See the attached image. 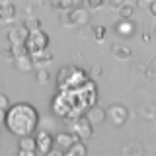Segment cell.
<instances>
[{
  "instance_id": "1",
  "label": "cell",
  "mask_w": 156,
  "mask_h": 156,
  "mask_svg": "<svg viewBox=\"0 0 156 156\" xmlns=\"http://www.w3.org/2000/svg\"><path fill=\"white\" fill-rule=\"evenodd\" d=\"M98 101V86L94 80H88L86 84H82L76 90H65L51 100V109L53 113L62 117L66 121H74L78 117H82L90 109L92 105H96Z\"/></svg>"
},
{
  "instance_id": "2",
  "label": "cell",
  "mask_w": 156,
  "mask_h": 156,
  "mask_svg": "<svg viewBox=\"0 0 156 156\" xmlns=\"http://www.w3.org/2000/svg\"><path fill=\"white\" fill-rule=\"evenodd\" d=\"M6 129L16 136H27L33 135V131L39 125V113L31 104L20 101L14 104L6 109V121H4Z\"/></svg>"
},
{
  "instance_id": "3",
  "label": "cell",
  "mask_w": 156,
  "mask_h": 156,
  "mask_svg": "<svg viewBox=\"0 0 156 156\" xmlns=\"http://www.w3.org/2000/svg\"><path fill=\"white\" fill-rule=\"evenodd\" d=\"M88 80H90V78H88V74L82 68H78L74 65H66V66H62L57 74V88L61 92L76 90V88H80L82 84H86Z\"/></svg>"
},
{
  "instance_id": "4",
  "label": "cell",
  "mask_w": 156,
  "mask_h": 156,
  "mask_svg": "<svg viewBox=\"0 0 156 156\" xmlns=\"http://www.w3.org/2000/svg\"><path fill=\"white\" fill-rule=\"evenodd\" d=\"M23 47H26V51L29 55L37 53V51H43V49H49V35L43 29H33V31L27 33Z\"/></svg>"
},
{
  "instance_id": "5",
  "label": "cell",
  "mask_w": 156,
  "mask_h": 156,
  "mask_svg": "<svg viewBox=\"0 0 156 156\" xmlns=\"http://www.w3.org/2000/svg\"><path fill=\"white\" fill-rule=\"evenodd\" d=\"M70 133L76 136L78 140H88L92 135H94V125L88 121V117L86 115H82V117H78V119H74V121H70Z\"/></svg>"
},
{
  "instance_id": "6",
  "label": "cell",
  "mask_w": 156,
  "mask_h": 156,
  "mask_svg": "<svg viewBox=\"0 0 156 156\" xmlns=\"http://www.w3.org/2000/svg\"><path fill=\"white\" fill-rule=\"evenodd\" d=\"M127 117H129V109H127L125 105H121V104H113V105L107 107V119H109L115 127L125 125Z\"/></svg>"
},
{
  "instance_id": "7",
  "label": "cell",
  "mask_w": 156,
  "mask_h": 156,
  "mask_svg": "<svg viewBox=\"0 0 156 156\" xmlns=\"http://www.w3.org/2000/svg\"><path fill=\"white\" fill-rule=\"evenodd\" d=\"M27 33H29V29L26 27V26H23V23H22V26H18V27H14V29H10V31H8V43H10V45H23V43H26V37H27Z\"/></svg>"
},
{
  "instance_id": "8",
  "label": "cell",
  "mask_w": 156,
  "mask_h": 156,
  "mask_svg": "<svg viewBox=\"0 0 156 156\" xmlns=\"http://www.w3.org/2000/svg\"><path fill=\"white\" fill-rule=\"evenodd\" d=\"M35 143H37V150L41 154H47L49 150L55 146V136L49 135L47 131H39L37 136H35Z\"/></svg>"
},
{
  "instance_id": "9",
  "label": "cell",
  "mask_w": 156,
  "mask_h": 156,
  "mask_svg": "<svg viewBox=\"0 0 156 156\" xmlns=\"http://www.w3.org/2000/svg\"><path fill=\"white\" fill-rule=\"evenodd\" d=\"M76 136L72 133H57L55 135V144L58 150H62V152H66V150H70V146L76 143Z\"/></svg>"
},
{
  "instance_id": "10",
  "label": "cell",
  "mask_w": 156,
  "mask_h": 156,
  "mask_svg": "<svg viewBox=\"0 0 156 156\" xmlns=\"http://www.w3.org/2000/svg\"><path fill=\"white\" fill-rule=\"evenodd\" d=\"M84 115L88 117V121H90L92 125H100V123H104L107 119V111L101 109V107H98V105H92Z\"/></svg>"
},
{
  "instance_id": "11",
  "label": "cell",
  "mask_w": 156,
  "mask_h": 156,
  "mask_svg": "<svg viewBox=\"0 0 156 156\" xmlns=\"http://www.w3.org/2000/svg\"><path fill=\"white\" fill-rule=\"evenodd\" d=\"M31 61H33V66H43L47 62H51L53 61V53H51V49H43V51H37V53H31Z\"/></svg>"
},
{
  "instance_id": "12",
  "label": "cell",
  "mask_w": 156,
  "mask_h": 156,
  "mask_svg": "<svg viewBox=\"0 0 156 156\" xmlns=\"http://www.w3.org/2000/svg\"><path fill=\"white\" fill-rule=\"evenodd\" d=\"M16 66L22 72H29V70H31V68H33V61H31V57H29V53H23V55L16 57Z\"/></svg>"
},
{
  "instance_id": "13",
  "label": "cell",
  "mask_w": 156,
  "mask_h": 156,
  "mask_svg": "<svg viewBox=\"0 0 156 156\" xmlns=\"http://www.w3.org/2000/svg\"><path fill=\"white\" fill-rule=\"evenodd\" d=\"M111 55L115 58H119V61H125V58L131 57V49L121 45V43H113V45H111Z\"/></svg>"
},
{
  "instance_id": "14",
  "label": "cell",
  "mask_w": 156,
  "mask_h": 156,
  "mask_svg": "<svg viewBox=\"0 0 156 156\" xmlns=\"http://www.w3.org/2000/svg\"><path fill=\"white\" fill-rule=\"evenodd\" d=\"M115 29H117L119 35L129 37V35H133V31H135V23L131 22V20H121V22L115 26Z\"/></svg>"
},
{
  "instance_id": "15",
  "label": "cell",
  "mask_w": 156,
  "mask_h": 156,
  "mask_svg": "<svg viewBox=\"0 0 156 156\" xmlns=\"http://www.w3.org/2000/svg\"><path fill=\"white\" fill-rule=\"evenodd\" d=\"M18 148H22V150H37L35 136H31V135H27V136H20Z\"/></svg>"
},
{
  "instance_id": "16",
  "label": "cell",
  "mask_w": 156,
  "mask_h": 156,
  "mask_svg": "<svg viewBox=\"0 0 156 156\" xmlns=\"http://www.w3.org/2000/svg\"><path fill=\"white\" fill-rule=\"evenodd\" d=\"M70 14H72V20H74V26H82V23L88 22V12L82 8H72Z\"/></svg>"
},
{
  "instance_id": "17",
  "label": "cell",
  "mask_w": 156,
  "mask_h": 156,
  "mask_svg": "<svg viewBox=\"0 0 156 156\" xmlns=\"http://www.w3.org/2000/svg\"><path fill=\"white\" fill-rule=\"evenodd\" d=\"M123 154L125 156H143V146L139 143H129L123 148Z\"/></svg>"
},
{
  "instance_id": "18",
  "label": "cell",
  "mask_w": 156,
  "mask_h": 156,
  "mask_svg": "<svg viewBox=\"0 0 156 156\" xmlns=\"http://www.w3.org/2000/svg\"><path fill=\"white\" fill-rule=\"evenodd\" d=\"M70 152L74 154V156H86L88 154V148H86V144L82 143V140H76V143L70 146Z\"/></svg>"
},
{
  "instance_id": "19",
  "label": "cell",
  "mask_w": 156,
  "mask_h": 156,
  "mask_svg": "<svg viewBox=\"0 0 156 156\" xmlns=\"http://www.w3.org/2000/svg\"><path fill=\"white\" fill-rule=\"evenodd\" d=\"M133 12H135V6H133V4H127V2L119 8L121 20H131V18H133Z\"/></svg>"
},
{
  "instance_id": "20",
  "label": "cell",
  "mask_w": 156,
  "mask_h": 156,
  "mask_svg": "<svg viewBox=\"0 0 156 156\" xmlns=\"http://www.w3.org/2000/svg\"><path fill=\"white\" fill-rule=\"evenodd\" d=\"M2 8H4V20H12L14 16H16V6H14L12 2L2 4Z\"/></svg>"
},
{
  "instance_id": "21",
  "label": "cell",
  "mask_w": 156,
  "mask_h": 156,
  "mask_svg": "<svg viewBox=\"0 0 156 156\" xmlns=\"http://www.w3.org/2000/svg\"><path fill=\"white\" fill-rule=\"evenodd\" d=\"M53 6H55V8H62V10H72L74 0H53Z\"/></svg>"
},
{
  "instance_id": "22",
  "label": "cell",
  "mask_w": 156,
  "mask_h": 156,
  "mask_svg": "<svg viewBox=\"0 0 156 156\" xmlns=\"http://www.w3.org/2000/svg\"><path fill=\"white\" fill-rule=\"evenodd\" d=\"M23 26H26L29 31H33V29H41V22H39L37 18H29L26 23H23Z\"/></svg>"
},
{
  "instance_id": "23",
  "label": "cell",
  "mask_w": 156,
  "mask_h": 156,
  "mask_svg": "<svg viewBox=\"0 0 156 156\" xmlns=\"http://www.w3.org/2000/svg\"><path fill=\"white\" fill-rule=\"evenodd\" d=\"M105 26H96L94 27V37H96V41H104V37H105Z\"/></svg>"
},
{
  "instance_id": "24",
  "label": "cell",
  "mask_w": 156,
  "mask_h": 156,
  "mask_svg": "<svg viewBox=\"0 0 156 156\" xmlns=\"http://www.w3.org/2000/svg\"><path fill=\"white\" fill-rule=\"evenodd\" d=\"M37 82L39 84H49V72L45 68H39L37 70Z\"/></svg>"
},
{
  "instance_id": "25",
  "label": "cell",
  "mask_w": 156,
  "mask_h": 156,
  "mask_svg": "<svg viewBox=\"0 0 156 156\" xmlns=\"http://www.w3.org/2000/svg\"><path fill=\"white\" fill-rule=\"evenodd\" d=\"M84 4L88 10H98L104 6V0H84Z\"/></svg>"
},
{
  "instance_id": "26",
  "label": "cell",
  "mask_w": 156,
  "mask_h": 156,
  "mask_svg": "<svg viewBox=\"0 0 156 156\" xmlns=\"http://www.w3.org/2000/svg\"><path fill=\"white\" fill-rule=\"evenodd\" d=\"M10 107V100L6 94H0V109H8Z\"/></svg>"
},
{
  "instance_id": "27",
  "label": "cell",
  "mask_w": 156,
  "mask_h": 156,
  "mask_svg": "<svg viewBox=\"0 0 156 156\" xmlns=\"http://www.w3.org/2000/svg\"><path fill=\"white\" fill-rule=\"evenodd\" d=\"M107 2H109V8H117V10H119L125 4V0H107Z\"/></svg>"
},
{
  "instance_id": "28",
  "label": "cell",
  "mask_w": 156,
  "mask_h": 156,
  "mask_svg": "<svg viewBox=\"0 0 156 156\" xmlns=\"http://www.w3.org/2000/svg\"><path fill=\"white\" fill-rule=\"evenodd\" d=\"M18 156H37V154H35V150H22V148H18Z\"/></svg>"
},
{
  "instance_id": "29",
  "label": "cell",
  "mask_w": 156,
  "mask_h": 156,
  "mask_svg": "<svg viewBox=\"0 0 156 156\" xmlns=\"http://www.w3.org/2000/svg\"><path fill=\"white\" fill-rule=\"evenodd\" d=\"M45 156H62V150H58V148H51Z\"/></svg>"
},
{
  "instance_id": "30",
  "label": "cell",
  "mask_w": 156,
  "mask_h": 156,
  "mask_svg": "<svg viewBox=\"0 0 156 156\" xmlns=\"http://www.w3.org/2000/svg\"><path fill=\"white\" fill-rule=\"evenodd\" d=\"M148 8H150V14H152V16L156 18V0H152V2L148 4Z\"/></svg>"
},
{
  "instance_id": "31",
  "label": "cell",
  "mask_w": 156,
  "mask_h": 156,
  "mask_svg": "<svg viewBox=\"0 0 156 156\" xmlns=\"http://www.w3.org/2000/svg\"><path fill=\"white\" fill-rule=\"evenodd\" d=\"M6 121V109H0V125H4Z\"/></svg>"
},
{
  "instance_id": "32",
  "label": "cell",
  "mask_w": 156,
  "mask_h": 156,
  "mask_svg": "<svg viewBox=\"0 0 156 156\" xmlns=\"http://www.w3.org/2000/svg\"><path fill=\"white\" fill-rule=\"evenodd\" d=\"M100 72H101V68H100V66H96V68H92V74H96V76H98V74H100Z\"/></svg>"
},
{
  "instance_id": "33",
  "label": "cell",
  "mask_w": 156,
  "mask_h": 156,
  "mask_svg": "<svg viewBox=\"0 0 156 156\" xmlns=\"http://www.w3.org/2000/svg\"><path fill=\"white\" fill-rule=\"evenodd\" d=\"M4 20V8H2V4H0V22Z\"/></svg>"
},
{
  "instance_id": "34",
  "label": "cell",
  "mask_w": 156,
  "mask_h": 156,
  "mask_svg": "<svg viewBox=\"0 0 156 156\" xmlns=\"http://www.w3.org/2000/svg\"><path fill=\"white\" fill-rule=\"evenodd\" d=\"M152 0H139V4H150Z\"/></svg>"
},
{
  "instance_id": "35",
  "label": "cell",
  "mask_w": 156,
  "mask_h": 156,
  "mask_svg": "<svg viewBox=\"0 0 156 156\" xmlns=\"http://www.w3.org/2000/svg\"><path fill=\"white\" fill-rule=\"evenodd\" d=\"M62 156H74V154H72L70 150H66V152H62Z\"/></svg>"
},
{
  "instance_id": "36",
  "label": "cell",
  "mask_w": 156,
  "mask_h": 156,
  "mask_svg": "<svg viewBox=\"0 0 156 156\" xmlns=\"http://www.w3.org/2000/svg\"><path fill=\"white\" fill-rule=\"evenodd\" d=\"M6 2H10V0H0V4H6Z\"/></svg>"
}]
</instances>
